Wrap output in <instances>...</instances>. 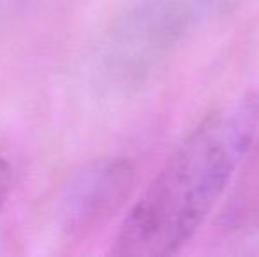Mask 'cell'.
<instances>
[{"mask_svg":"<svg viewBox=\"0 0 259 257\" xmlns=\"http://www.w3.org/2000/svg\"><path fill=\"white\" fill-rule=\"evenodd\" d=\"M257 132V93H243L211 110L178 143L131 206L111 254H178L221 201Z\"/></svg>","mask_w":259,"mask_h":257,"instance_id":"6da1fadb","label":"cell"},{"mask_svg":"<svg viewBox=\"0 0 259 257\" xmlns=\"http://www.w3.org/2000/svg\"><path fill=\"white\" fill-rule=\"evenodd\" d=\"M133 185L134 168L127 159L103 157L87 162L58 195L60 229L71 236L92 233L125 204Z\"/></svg>","mask_w":259,"mask_h":257,"instance_id":"7a4b0ae2","label":"cell"},{"mask_svg":"<svg viewBox=\"0 0 259 257\" xmlns=\"http://www.w3.org/2000/svg\"><path fill=\"white\" fill-rule=\"evenodd\" d=\"M11 185H13V169L6 159L0 157V213H2L7 197H9Z\"/></svg>","mask_w":259,"mask_h":257,"instance_id":"3957f363","label":"cell"},{"mask_svg":"<svg viewBox=\"0 0 259 257\" xmlns=\"http://www.w3.org/2000/svg\"><path fill=\"white\" fill-rule=\"evenodd\" d=\"M23 4L25 0H0V32L9 23L11 18H14V14L21 9Z\"/></svg>","mask_w":259,"mask_h":257,"instance_id":"277c9868","label":"cell"}]
</instances>
